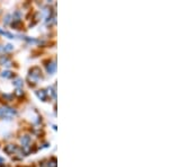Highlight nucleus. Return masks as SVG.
<instances>
[{"label":"nucleus","mask_w":169,"mask_h":167,"mask_svg":"<svg viewBox=\"0 0 169 167\" xmlns=\"http://www.w3.org/2000/svg\"><path fill=\"white\" fill-rule=\"evenodd\" d=\"M14 150H15V147H14L13 145H9V146H7V147L5 148V151H6L7 154H11Z\"/></svg>","instance_id":"1"},{"label":"nucleus","mask_w":169,"mask_h":167,"mask_svg":"<svg viewBox=\"0 0 169 167\" xmlns=\"http://www.w3.org/2000/svg\"><path fill=\"white\" fill-rule=\"evenodd\" d=\"M15 85H16V86H21V85H23V82H21V80H20V79H18V80L15 82Z\"/></svg>","instance_id":"2"},{"label":"nucleus","mask_w":169,"mask_h":167,"mask_svg":"<svg viewBox=\"0 0 169 167\" xmlns=\"http://www.w3.org/2000/svg\"><path fill=\"white\" fill-rule=\"evenodd\" d=\"M2 76H3V77H5V76H6V77H10L11 74H10L9 71H6V72H3V74H2Z\"/></svg>","instance_id":"3"}]
</instances>
